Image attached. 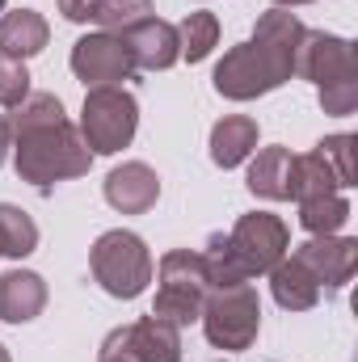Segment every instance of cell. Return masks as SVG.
<instances>
[{"instance_id": "4316f807", "label": "cell", "mask_w": 358, "mask_h": 362, "mask_svg": "<svg viewBox=\"0 0 358 362\" xmlns=\"http://www.w3.org/2000/svg\"><path fill=\"white\" fill-rule=\"evenodd\" d=\"M316 101H321L325 114H333V118H350V114L358 110V76H350V81H333V85H321V89H316Z\"/></svg>"}, {"instance_id": "6da1fadb", "label": "cell", "mask_w": 358, "mask_h": 362, "mask_svg": "<svg viewBox=\"0 0 358 362\" xmlns=\"http://www.w3.org/2000/svg\"><path fill=\"white\" fill-rule=\"evenodd\" d=\"M13 169L34 189H51L59 181L85 177L93 169V152L81 139V127L68 122L64 101L55 93H30L13 118Z\"/></svg>"}, {"instance_id": "836d02e7", "label": "cell", "mask_w": 358, "mask_h": 362, "mask_svg": "<svg viewBox=\"0 0 358 362\" xmlns=\"http://www.w3.org/2000/svg\"><path fill=\"white\" fill-rule=\"evenodd\" d=\"M219 362H224V358H219Z\"/></svg>"}, {"instance_id": "8fae6325", "label": "cell", "mask_w": 358, "mask_h": 362, "mask_svg": "<svg viewBox=\"0 0 358 362\" xmlns=\"http://www.w3.org/2000/svg\"><path fill=\"white\" fill-rule=\"evenodd\" d=\"M295 257L316 274L321 286L342 291L358 270V240L354 236H342V232H337V236H308V240L295 249Z\"/></svg>"}, {"instance_id": "9a60e30c", "label": "cell", "mask_w": 358, "mask_h": 362, "mask_svg": "<svg viewBox=\"0 0 358 362\" xmlns=\"http://www.w3.org/2000/svg\"><path fill=\"white\" fill-rule=\"evenodd\" d=\"M47 308V282L34 270L0 274V320L4 325H30Z\"/></svg>"}, {"instance_id": "3957f363", "label": "cell", "mask_w": 358, "mask_h": 362, "mask_svg": "<svg viewBox=\"0 0 358 362\" xmlns=\"http://www.w3.org/2000/svg\"><path fill=\"white\" fill-rule=\"evenodd\" d=\"M89 270H93V282L110 299H139L148 291V282H152V253H148L139 232L110 228V232H101L93 240Z\"/></svg>"}, {"instance_id": "277c9868", "label": "cell", "mask_w": 358, "mask_h": 362, "mask_svg": "<svg viewBox=\"0 0 358 362\" xmlns=\"http://www.w3.org/2000/svg\"><path fill=\"white\" fill-rule=\"evenodd\" d=\"M139 131V101L122 85H97L85 93L81 105V139L93 156H114L131 148Z\"/></svg>"}, {"instance_id": "f546056e", "label": "cell", "mask_w": 358, "mask_h": 362, "mask_svg": "<svg viewBox=\"0 0 358 362\" xmlns=\"http://www.w3.org/2000/svg\"><path fill=\"white\" fill-rule=\"evenodd\" d=\"M278 8H295V4H312V0H274Z\"/></svg>"}, {"instance_id": "d4e9b609", "label": "cell", "mask_w": 358, "mask_h": 362, "mask_svg": "<svg viewBox=\"0 0 358 362\" xmlns=\"http://www.w3.org/2000/svg\"><path fill=\"white\" fill-rule=\"evenodd\" d=\"M316 156H321V160L333 169V177L342 181V189L358 185V181H354V135H350V131L325 135V139L316 144Z\"/></svg>"}, {"instance_id": "1f68e13d", "label": "cell", "mask_w": 358, "mask_h": 362, "mask_svg": "<svg viewBox=\"0 0 358 362\" xmlns=\"http://www.w3.org/2000/svg\"><path fill=\"white\" fill-rule=\"evenodd\" d=\"M0 362H13V358H8V350H4V346H0Z\"/></svg>"}, {"instance_id": "44dd1931", "label": "cell", "mask_w": 358, "mask_h": 362, "mask_svg": "<svg viewBox=\"0 0 358 362\" xmlns=\"http://www.w3.org/2000/svg\"><path fill=\"white\" fill-rule=\"evenodd\" d=\"M148 17H156L152 0H89V21L105 34H118V38Z\"/></svg>"}, {"instance_id": "52a82bcc", "label": "cell", "mask_w": 358, "mask_h": 362, "mask_svg": "<svg viewBox=\"0 0 358 362\" xmlns=\"http://www.w3.org/2000/svg\"><path fill=\"white\" fill-rule=\"evenodd\" d=\"M228 245H232L236 262L245 266V274L258 278V274H270L291 253V228L270 211H249L232 223Z\"/></svg>"}, {"instance_id": "e0dca14e", "label": "cell", "mask_w": 358, "mask_h": 362, "mask_svg": "<svg viewBox=\"0 0 358 362\" xmlns=\"http://www.w3.org/2000/svg\"><path fill=\"white\" fill-rule=\"evenodd\" d=\"M211 160L219 169H241L258 152V118L249 114H228L211 127Z\"/></svg>"}, {"instance_id": "ffe728a7", "label": "cell", "mask_w": 358, "mask_h": 362, "mask_svg": "<svg viewBox=\"0 0 358 362\" xmlns=\"http://www.w3.org/2000/svg\"><path fill=\"white\" fill-rule=\"evenodd\" d=\"M350 215H354V206L346 194H325V198L299 202V223L308 236H337L350 223Z\"/></svg>"}, {"instance_id": "30bf717a", "label": "cell", "mask_w": 358, "mask_h": 362, "mask_svg": "<svg viewBox=\"0 0 358 362\" xmlns=\"http://www.w3.org/2000/svg\"><path fill=\"white\" fill-rule=\"evenodd\" d=\"M72 76L85 81L89 89L97 85H122L135 76V64H131V51L118 34H105V30H93L85 38H76L72 47Z\"/></svg>"}, {"instance_id": "f1b7e54d", "label": "cell", "mask_w": 358, "mask_h": 362, "mask_svg": "<svg viewBox=\"0 0 358 362\" xmlns=\"http://www.w3.org/2000/svg\"><path fill=\"white\" fill-rule=\"evenodd\" d=\"M13 156V127H8V118L0 114V165Z\"/></svg>"}, {"instance_id": "4fadbf2b", "label": "cell", "mask_w": 358, "mask_h": 362, "mask_svg": "<svg viewBox=\"0 0 358 362\" xmlns=\"http://www.w3.org/2000/svg\"><path fill=\"white\" fill-rule=\"evenodd\" d=\"M156 198H161V177H156L152 165L127 160V165L110 169V177H105V202L118 215H144V211L156 206Z\"/></svg>"}, {"instance_id": "d6986e66", "label": "cell", "mask_w": 358, "mask_h": 362, "mask_svg": "<svg viewBox=\"0 0 358 362\" xmlns=\"http://www.w3.org/2000/svg\"><path fill=\"white\" fill-rule=\"evenodd\" d=\"M287 194L295 202H308V198L342 194V181L333 177V169L316 152H304V156H291V185H287Z\"/></svg>"}, {"instance_id": "4dcf8cb0", "label": "cell", "mask_w": 358, "mask_h": 362, "mask_svg": "<svg viewBox=\"0 0 358 362\" xmlns=\"http://www.w3.org/2000/svg\"><path fill=\"white\" fill-rule=\"evenodd\" d=\"M97 362H127V358H118V354H101Z\"/></svg>"}, {"instance_id": "7a4b0ae2", "label": "cell", "mask_w": 358, "mask_h": 362, "mask_svg": "<svg viewBox=\"0 0 358 362\" xmlns=\"http://www.w3.org/2000/svg\"><path fill=\"white\" fill-rule=\"evenodd\" d=\"M304 21L291 8H266L253 25V38L224 51V59L215 64L211 85L228 101H258L266 93L282 89L295 76V47L304 38Z\"/></svg>"}, {"instance_id": "d6a6232c", "label": "cell", "mask_w": 358, "mask_h": 362, "mask_svg": "<svg viewBox=\"0 0 358 362\" xmlns=\"http://www.w3.org/2000/svg\"><path fill=\"white\" fill-rule=\"evenodd\" d=\"M0 13H4V0H0Z\"/></svg>"}, {"instance_id": "9c48e42d", "label": "cell", "mask_w": 358, "mask_h": 362, "mask_svg": "<svg viewBox=\"0 0 358 362\" xmlns=\"http://www.w3.org/2000/svg\"><path fill=\"white\" fill-rule=\"evenodd\" d=\"M101 354H118L127 362H181V329L156 316H144V320H131L105 333Z\"/></svg>"}, {"instance_id": "7c38bea8", "label": "cell", "mask_w": 358, "mask_h": 362, "mask_svg": "<svg viewBox=\"0 0 358 362\" xmlns=\"http://www.w3.org/2000/svg\"><path fill=\"white\" fill-rule=\"evenodd\" d=\"M122 42H127V51H131L135 72H139V68H144V72H169V68L181 59L178 25L165 21V17H148V21H139L135 30L122 34Z\"/></svg>"}, {"instance_id": "484cf974", "label": "cell", "mask_w": 358, "mask_h": 362, "mask_svg": "<svg viewBox=\"0 0 358 362\" xmlns=\"http://www.w3.org/2000/svg\"><path fill=\"white\" fill-rule=\"evenodd\" d=\"M30 97V68L21 59L0 55V110H17Z\"/></svg>"}, {"instance_id": "8992f818", "label": "cell", "mask_w": 358, "mask_h": 362, "mask_svg": "<svg viewBox=\"0 0 358 362\" xmlns=\"http://www.w3.org/2000/svg\"><path fill=\"white\" fill-rule=\"evenodd\" d=\"M156 278H161V286H156V303H152L148 316H156V320H165L173 329L194 325L202 316V299L211 291L207 274H202V257L190 253V249H173V253L161 257Z\"/></svg>"}, {"instance_id": "603a6c76", "label": "cell", "mask_w": 358, "mask_h": 362, "mask_svg": "<svg viewBox=\"0 0 358 362\" xmlns=\"http://www.w3.org/2000/svg\"><path fill=\"white\" fill-rule=\"evenodd\" d=\"M178 42H181V59L202 64V59L219 47V17L207 13V8L185 13V21L178 25Z\"/></svg>"}, {"instance_id": "ac0fdd59", "label": "cell", "mask_w": 358, "mask_h": 362, "mask_svg": "<svg viewBox=\"0 0 358 362\" xmlns=\"http://www.w3.org/2000/svg\"><path fill=\"white\" fill-rule=\"evenodd\" d=\"M291 148H282V144H274V148H262L258 156H249V194H258V198H266V202H287L291 194H287V185H291Z\"/></svg>"}, {"instance_id": "ba28073f", "label": "cell", "mask_w": 358, "mask_h": 362, "mask_svg": "<svg viewBox=\"0 0 358 362\" xmlns=\"http://www.w3.org/2000/svg\"><path fill=\"white\" fill-rule=\"evenodd\" d=\"M295 76L321 85L333 81H350L358 76V59H354V42L342 34H325V30H304L299 47H295Z\"/></svg>"}, {"instance_id": "2e32d148", "label": "cell", "mask_w": 358, "mask_h": 362, "mask_svg": "<svg viewBox=\"0 0 358 362\" xmlns=\"http://www.w3.org/2000/svg\"><path fill=\"white\" fill-rule=\"evenodd\" d=\"M51 42V25L38 8H13V13H0V55L8 59H30L38 51H47Z\"/></svg>"}, {"instance_id": "83f0119b", "label": "cell", "mask_w": 358, "mask_h": 362, "mask_svg": "<svg viewBox=\"0 0 358 362\" xmlns=\"http://www.w3.org/2000/svg\"><path fill=\"white\" fill-rule=\"evenodd\" d=\"M59 13L68 21H89V0H59Z\"/></svg>"}, {"instance_id": "cb8c5ba5", "label": "cell", "mask_w": 358, "mask_h": 362, "mask_svg": "<svg viewBox=\"0 0 358 362\" xmlns=\"http://www.w3.org/2000/svg\"><path fill=\"white\" fill-rule=\"evenodd\" d=\"M198 257H202V274H207V286H211V291L249 282V274H245V266L236 262V253H232V245H228V236H224V232L207 236V249H202Z\"/></svg>"}, {"instance_id": "7402d4cb", "label": "cell", "mask_w": 358, "mask_h": 362, "mask_svg": "<svg viewBox=\"0 0 358 362\" xmlns=\"http://www.w3.org/2000/svg\"><path fill=\"white\" fill-rule=\"evenodd\" d=\"M34 249H38V223H34L21 206L0 202V257L21 262V257H30Z\"/></svg>"}, {"instance_id": "5b68a950", "label": "cell", "mask_w": 358, "mask_h": 362, "mask_svg": "<svg viewBox=\"0 0 358 362\" xmlns=\"http://www.w3.org/2000/svg\"><path fill=\"white\" fill-rule=\"evenodd\" d=\"M202 333L215 350H228V354H241L258 341L262 333V299L253 291V282H241V286H219V291H207L202 299Z\"/></svg>"}, {"instance_id": "5bb4252c", "label": "cell", "mask_w": 358, "mask_h": 362, "mask_svg": "<svg viewBox=\"0 0 358 362\" xmlns=\"http://www.w3.org/2000/svg\"><path fill=\"white\" fill-rule=\"evenodd\" d=\"M321 282H316V274L308 270L295 253H287L274 270H270V295H274V303L282 308V312H312L316 303H321Z\"/></svg>"}]
</instances>
